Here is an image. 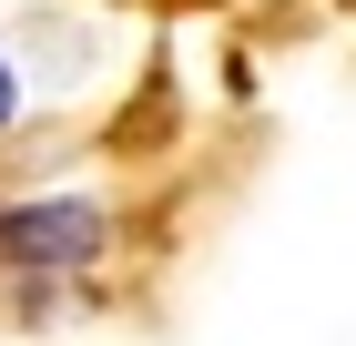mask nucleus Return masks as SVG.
I'll list each match as a JSON object with an SVG mask.
<instances>
[{"instance_id":"1","label":"nucleus","mask_w":356,"mask_h":346,"mask_svg":"<svg viewBox=\"0 0 356 346\" xmlns=\"http://www.w3.org/2000/svg\"><path fill=\"white\" fill-rule=\"evenodd\" d=\"M112 244V214L92 194H41V204H0V255L21 275H61V265H92Z\"/></svg>"},{"instance_id":"2","label":"nucleus","mask_w":356,"mask_h":346,"mask_svg":"<svg viewBox=\"0 0 356 346\" xmlns=\"http://www.w3.org/2000/svg\"><path fill=\"white\" fill-rule=\"evenodd\" d=\"M10 112H21V81H10V61H0V133H10Z\"/></svg>"}]
</instances>
